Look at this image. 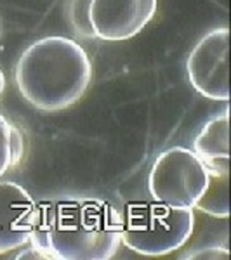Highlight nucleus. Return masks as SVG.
Returning a JSON list of instances; mask_svg holds the SVG:
<instances>
[{"instance_id": "f257e3e1", "label": "nucleus", "mask_w": 231, "mask_h": 260, "mask_svg": "<svg viewBox=\"0 0 231 260\" xmlns=\"http://www.w3.org/2000/svg\"><path fill=\"white\" fill-rule=\"evenodd\" d=\"M122 228V213L104 200H50L37 205L30 243L42 258L108 260L120 250Z\"/></svg>"}, {"instance_id": "f03ea898", "label": "nucleus", "mask_w": 231, "mask_h": 260, "mask_svg": "<svg viewBox=\"0 0 231 260\" xmlns=\"http://www.w3.org/2000/svg\"><path fill=\"white\" fill-rule=\"evenodd\" d=\"M19 94L40 111H63L89 89L92 66L78 42L42 39L23 52L14 71Z\"/></svg>"}, {"instance_id": "7ed1b4c3", "label": "nucleus", "mask_w": 231, "mask_h": 260, "mask_svg": "<svg viewBox=\"0 0 231 260\" xmlns=\"http://www.w3.org/2000/svg\"><path fill=\"white\" fill-rule=\"evenodd\" d=\"M122 217V245L148 257L179 250L195 229L193 208L170 207L155 200L129 203Z\"/></svg>"}, {"instance_id": "20e7f679", "label": "nucleus", "mask_w": 231, "mask_h": 260, "mask_svg": "<svg viewBox=\"0 0 231 260\" xmlns=\"http://www.w3.org/2000/svg\"><path fill=\"white\" fill-rule=\"evenodd\" d=\"M209 184V170L195 151L174 146L155 160L148 189L155 201L181 208H196Z\"/></svg>"}, {"instance_id": "39448f33", "label": "nucleus", "mask_w": 231, "mask_h": 260, "mask_svg": "<svg viewBox=\"0 0 231 260\" xmlns=\"http://www.w3.org/2000/svg\"><path fill=\"white\" fill-rule=\"evenodd\" d=\"M229 30L226 26L209 31L188 57L186 68L191 85L214 101L229 99Z\"/></svg>"}, {"instance_id": "423d86ee", "label": "nucleus", "mask_w": 231, "mask_h": 260, "mask_svg": "<svg viewBox=\"0 0 231 260\" xmlns=\"http://www.w3.org/2000/svg\"><path fill=\"white\" fill-rule=\"evenodd\" d=\"M155 12L157 0H91L87 23L98 39L122 42L137 35Z\"/></svg>"}, {"instance_id": "0eeeda50", "label": "nucleus", "mask_w": 231, "mask_h": 260, "mask_svg": "<svg viewBox=\"0 0 231 260\" xmlns=\"http://www.w3.org/2000/svg\"><path fill=\"white\" fill-rule=\"evenodd\" d=\"M37 203L16 182H0V253L30 243Z\"/></svg>"}, {"instance_id": "6e6552de", "label": "nucleus", "mask_w": 231, "mask_h": 260, "mask_svg": "<svg viewBox=\"0 0 231 260\" xmlns=\"http://www.w3.org/2000/svg\"><path fill=\"white\" fill-rule=\"evenodd\" d=\"M195 154L209 174H229V110L212 116L193 144Z\"/></svg>"}, {"instance_id": "1a4fd4ad", "label": "nucleus", "mask_w": 231, "mask_h": 260, "mask_svg": "<svg viewBox=\"0 0 231 260\" xmlns=\"http://www.w3.org/2000/svg\"><path fill=\"white\" fill-rule=\"evenodd\" d=\"M24 154L23 134L4 115H0V177L18 167Z\"/></svg>"}, {"instance_id": "9d476101", "label": "nucleus", "mask_w": 231, "mask_h": 260, "mask_svg": "<svg viewBox=\"0 0 231 260\" xmlns=\"http://www.w3.org/2000/svg\"><path fill=\"white\" fill-rule=\"evenodd\" d=\"M228 180H229V174H209L207 189H205L204 196H201V200L196 205V208L216 217H228L229 215Z\"/></svg>"}, {"instance_id": "9b49d317", "label": "nucleus", "mask_w": 231, "mask_h": 260, "mask_svg": "<svg viewBox=\"0 0 231 260\" xmlns=\"http://www.w3.org/2000/svg\"><path fill=\"white\" fill-rule=\"evenodd\" d=\"M228 248H219V246H207V248L196 250L193 253H186L184 258H228Z\"/></svg>"}, {"instance_id": "f8f14e48", "label": "nucleus", "mask_w": 231, "mask_h": 260, "mask_svg": "<svg viewBox=\"0 0 231 260\" xmlns=\"http://www.w3.org/2000/svg\"><path fill=\"white\" fill-rule=\"evenodd\" d=\"M4 89H6V77H4L2 70H0V95H2Z\"/></svg>"}]
</instances>
